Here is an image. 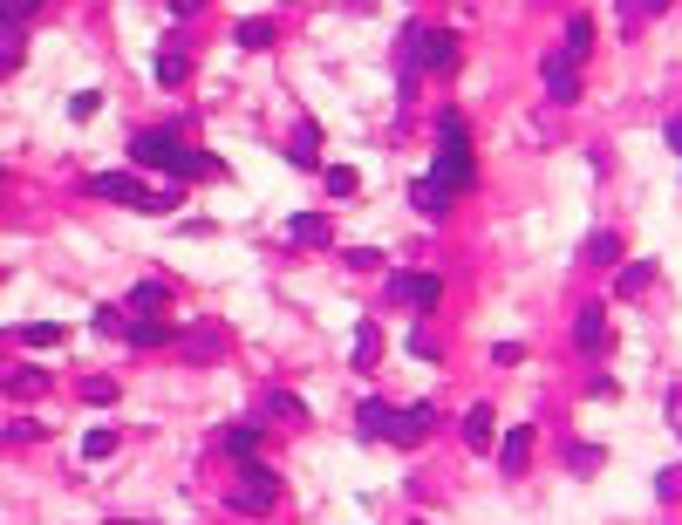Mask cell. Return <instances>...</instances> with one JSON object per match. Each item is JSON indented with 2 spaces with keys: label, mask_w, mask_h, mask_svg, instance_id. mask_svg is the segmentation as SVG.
<instances>
[{
  "label": "cell",
  "mask_w": 682,
  "mask_h": 525,
  "mask_svg": "<svg viewBox=\"0 0 682 525\" xmlns=\"http://www.w3.org/2000/svg\"><path fill=\"white\" fill-rule=\"evenodd\" d=\"M437 178L451 191H471L478 185V157H471V130H464V116L444 110L437 116Z\"/></svg>",
  "instance_id": "obj_1"
},
{
  "label": "cell",
  "mask_w": 682,
  "mask_h": 525,
  "mask_svg": "<svg viewBox=\"0 0 682 525\" xmlns=\"http://www.w3.org/2000/svg\"><path fill=\"white\" fill-rule=\"evenodd\" d=\"M226 505H232V512H246V519H260V512H273V505H280V478L266 471L260 457H246V464H239V485H232Z\"/></svg>",
  "instance_id": "obj_2"
},
{
  "label": "cell",
  "mask_w": 682,
  "mask_h": 525,
  "mask_svg": "<svg viewBox=\"0 0 682 525\" xmlns=\"http://www.w3.org/2000/svg\"><path fill=\"white\" fill-rule=\"evenodd\" d=\"M89 191H96V198H116V205H144V212H164V205H171L164 191H144L137 178H123V171H96Z\"/></svg>",
  "instance_id": "obj_3"
},
{
  "label": "cell",
  "mask_w": 682,
  "mask_h": 525,
  "mask_svg": "<svg viewBox=\"0 0 682 525\" xmlns=\"http://www.w3.org/2000/svg\"><path fill=\"white\" fill-rule=\"evenodd\" d=\"M539 82H546V96H560V103H573V96H580V55H567V48H553V55L539 62Z\"/></svg>",
  "instance_id": "obj_4"
},
{
  "label": "cell",
  "mask_w": 682,
  "mask_h": 525,
  "mask_svg": "<svg viewBox=\"0 0 682 525\" xmlns=\"http://www.w3.org/2000/svg\"><path fill=\"white\" fill-rule=\"evenodd\" d=\"M164 178H178V185H185V178H226V164H219V157H205V150H171V157H164Z\"/></svg>",
  "instance_id": "obj_5"
},
{
  "label": "cell",
  "mask_w": 682,
  "mask_h": 525,
  "mask_svg": "<svg viewBox=\"0 0 682 525\" xmlns=\"http://www.w3.org/2000/svg\"><path fill=\"white\" fill-rule=\"evenodd\" d=\"M389 287L410 300V307H437V294H444V280H437V273H396Z\"/></svg>",
  "instance_id": "obj_6"
},
{
  "label": "cell",
  "mask_w": 682,
  "mask_h": 525,
  "mask_svg": "<svg viewBox=\"0 0 682 525\" xmlns=\"http://www.w3.org/2000/svg\"><path fill=\"white\" fill-rule=\"evenodd\" d=\"M573 348H580V355H601V348H607V314H601V307H580V321H573Z\"/></svg>",
  "instance_id": "obj_7"
},
{
  "label": "cell",
  "mask_w": 682,
  "mask_h": 525,
  "mask_svg": "<svg viewBox=\"0 0 682 525\" xmlns=\"http://www.w3.org/2000/svg\"><path fill=\"white\" fill-rule=\"evenodd\" d=\"M451 198H457V191L444 185L437 171H430V178H417V212H423V219H444V212H451Z\"/></svg>",
  "instance_id": "obj_8"
},
{
  "label": "cell",
  "mask_w": 682,
  "mask_h": 525,
  "mask_svg": "<svg viewBox=\"0 0 682 525\" xmlns=\"http://www.w3.org/2000/svg\"><path fill=\"white\" fill-rule=\"evenodd\" d=\"M526 457H532V430L519 423V430H505V444H498V464H505V478H519V471H526Z\"/></svg>",
  "instance_id": "obj_9"
},
{
  "label": "cell",
  "mask_w": 682,
  "mask_h": 525,
  "mask_svg": "<svg viewBox=\"0 0 682 525\" xmlns=\"http://www.w3.org/2000/svg\"><path fill=\"white\" fill-rule=\"evenodd\" d=\"M492 403H471V410H464V444L471 450H492Z\"/></svg>",
  "instance_id": "obj_10"
},
{
  "label": "cell",
  "mask_w": 682,
  "mask_h": 525,
  "mask_svg": "<svg viewBox=\"0 0 682 525\" xmlns=\"http://www.w3.org/2000/svg\"><path fill=\"white\" fill-rule=\"evenodd\" d=\"M648 287H655V260H628L621 266V273H614V294H648Z\"/></svg>",
  "instance_id": "obj_11"
},
{
  "label": "cell",
  "mask_w": 682,
  "mask_h": 525,
  "mask_svg": "<svg viewBox=\"0 0 682 525\" xmlns=\"http://www.w3.org/2000/svg\"><path fill=\"white\" fill-rule=\"evenodd\" d=\"M130 150H137V164H157V171H164V157L178 150V137H171V130H144Z\"/></svg>",
  "instance_id": "obj_12"
},
{
  "label": "cell",
  "mask_w": 682,
  "mask_h": 525,
  "mask_svg": "<svg viewBox=\"0 0 682 525\" xmlns=\"http://www.w3.org/2000/svg\"><path fill=\"white\" fill-rule=\"evenodd\" d=\"M362 437H396V410H389L382 396H369V403H362Z\"/></svg>",
  "instance_id": "obj_13"
},
{
  "label": "cell",
  "mask_w": 682,
  "mask_h": 525,
  "mask_svg": "<svg viewBox=\"0 0 682 525\" xmlns=\"http://www.w3.org/2000/svg\"><path fill=\"white\" fill-rule=\"evenodd\" d=\"M376 362H382V328L362 321V328H355V369H376Z\"/></svg>",
  "instance_id": "obj_14"
},
{
  "label": "cell",
  "mask_w": 682,
  "mask_h": 525,
  "mask_svg": "<svg viewBox=\"0 0 682 525\" xmlns=\"http://www.w3.org/2000/svg\"><path fill=\"white\" fill-rule=\"evenodd\" d=\"M614 14H621V28L635 35V28H642L648 14H669V0H614Z\"/></svg>",
  "instance_id": "obj_15"
},
{
  "label": "cell",
  "mask_w": 682,
  "mask_h": 525,
  "mask_svg": "<svg viewBox=\"0 0 682 525\" xmlns=\"http://www.w3.org/2000/svg\"><path fill=\"white\" fill-rule=\"evenodd\" d=\"M287 157H294V164H314V157H321V130H314V123H294V137H287Z\"/></svg>",
  "instance_id": "obj_16"
},
{
  "label": "cell",
  "mask_w": 682,
  "mask_h": 525,
  "mask_svg": "<svg viewBox=\"0 0 682 525\" xmlns=\"http://www.w3.org/2000/svg\"><path fill=\"white\" fill-rule=\"evenodd\" d=\"M287 239H301V246H321V239H328V219H321V212H294V219H287Z\"/></svg>",
  "instance_id": "obj_17"
},
{
  "label": "cell",
  "mask_w": 682,
  "mask_h": 525,
  "mask_svg": "<svg viewBox=\"0 0 682 525\" xmlns=\"http://www.w3.org/2000/svg\"><path fill=\"white\" fill-rule=\"evenodd\" d=\"M157 89H178V82H185V75H191V62H185V55H178V48H164V55H157Z\"/></svg>",
  "instance_id": "obj_18"
},
{
  "label": "cell",
  "mask_w": 682,
  "mask_h": 525,
  "mask_svg": "<svg viewBox=\"0 0 682 525\" xmlns=\"http://www.w3.org/2000/svg\"><path fill=\"white\" fill-rule=\"evenodd\" d=\"M164 300H171V287L164 280H144V287H130V314H157Z\"/></svg>",
  "instance_id": "obj_19"
},
{
  "label": "cell",
  "mask_w": 682,
  "mask_h": 525,
  "mask_svg": "<svg viewBox=\"0 0 682 525\" xmlns=\"http://www.w3.org/2000/svg\"><path fill=\"white\" fill-rule=\"evenodd\" d=\"M219 444H226V457H232V464H246V457H253V450H260V430H253V423H246V430H226V437H219Z\"/></svg>",
  "instance_id": "obj_20"
},
{
  "label": "cell",
  "mask_w": 682,
  "mask_h": 525,
  "mask_svg": "<svg viewBox=\"0 0 682 525\" xmlns=\"http://www.w3.org/2000/svg\"><path fill=\"white\" fill-rule=\"evenodd\" d=\"M587 48H594V21H587V14H567V55L587 62Z\"/></svg>",
  "instance_id": "obj_21"
},
{
  "label": "cell",
  "mask_w": 682,
  "mask_h": 525,
  "mask_svg": "<svg viewBox=\"0 0 682 525\" xmlns=\"http://www.w3.org/2000/svg\"><path fill=\"white\" fill-rule=\"evenodd\" d=\"M587 260L614 266V260H621V232H594V239H587Z\"/></svg>",
  "instance_id": "obj_22"
},
{
  "label": "cell",
  "mask_w": 682,
  "mask_h": 525,
  "mask_svg": "<svg viewBox=\"0 0 682 525\" xmlns=\"http://www.w3.org/2000/svg\"><path fill=\"white\" fill-rule=\"evenodd\" d=\"M321 185H328V198H355V185H362V178H355L348 164H328V171H321Z\"/></svg>",
  "instance_id": "obj_23"
},
{
  "label": "cell",
  "mask_w": 682,
  "mask_h": 525,
  "mask_svg": "<svg viewBox=\"0 0 682 525\" xmlns=\"http://www.w3.org/2000/svg\"><path fill=\"white\" fill-rule=\"evenodd\" d=\"M219 355H226L219 328H198V335H191V362H219Z\"/></svg>",
  "instance_id": "obj_24"
},
{
  "label": "cell",
  "mask_w": 682,
  "mask_h": 525,
  "mask_svg": "<svg viewBox=\"0 0 682 525\" xmlns=\"http://www.w3.org/2000/svg\"><path fill=\"white\" fill-rule=\"evenodd\" d=\"M130 341H137V348H164V341H171V335L157 328L151 314H137V321H130Z\"/></svg>",
  "instance_id": "obj_25"
},
{
  "label": "cell",
  "mask_w": 682,
  "mask_h": 525,
  "mask_svg": "<svg viewBox=\"0 0 682 525\" xmlns=\"http://www.w3.org/2000/svg\"><path fill=\"white\" fill-rule=\"evenodd\" d=\"M423 430H430V410H410V416H396V444H417Z\"/></svg>",
  "instance_id": "obj_26"
},
{
  "label": "cell",
  "mask_w": 682,
  "mask_h": 525,
  "mask_svg": "<svg viewBox=\"0 0 682 525\" xmlns=\"http://www.w3.org/2000/svg\"><path fill=\"white\" fill-rule=\"evenodd\" d=\"M110 450H116V437H110V430H89V437H82V457H89V464H103Z\"/></svg>",
  "instance_id": "obj_27"
},
{
  "label": "cell",
  "mask_w": 682,
  "mask_h": 525,
  "mask_svg": "<svg viewBox=\"0 0 682 525\" xmlns=\"http://www.w3.org/2000/svg\"><path fill=\"white\" fill-rule=\"evenodd\" d=\"M35 7H41V0H0V14H7V28H21V21H28Z\"/></svg>",
  "instance_id": "obj_28"
},
{
  "label": "cell",
  "mask_w": 682,
  "mask_h": 525,
  "mask_svg": "<svg viewBox=\"0 0 682 525\" xmlns=\"http://www.w3.org/2000/svg\"><path fill=\"white\" fill-rule=\"evenodd\" d=\"M266 41H273L266 21H246V28H239V48H266Z\"/></svg>",
  "instance_id": "obj_29"
},
{
  "label": "cell",
  "mask_w": 682,
  "mask_h": 525,
  "mask_svg": "<svg viewBox=\"0 0 682 525\" xmlns=\"http://www.w3.org/2000/svg\"><path fill=\"white\" fill-rule=\"evenodd\" d=\"M21 341H28V348H55L62 328H48V321H41V328H21Z\"/></svg>",
  "instance_id": "obj_30"
},
{
  "label": "cell",
  "mask_w": 682,
  "mask_h": 525,
  "mask_svg": "<svg viewBox=\"0 0 682 525\" xmlns=\"http://www.w3.org/2000/svg\"><path fill=\"white\" fill-rule=\"evenodd\" d=\"M266 403H273V410H280V416H307V403H301V396H287V389H273Z\"/></svg>",
  "instance_id": "obj_31"
},
{
  "label": "cell",
  "mask_w": 682,
  "mask_h": 525,
  "mask_svg": "<svg viewBox=\"0 0 682 525\" xmlns=\"http://www.w3.org/2000/svg\"><path fill=\"white\" fill-rule=\"evenodd\" d=\"M519 355H526V348H519V341H492V362H498V369H512V362H519Z\"/></svg>",
  "instance_id": "obj_32"
},
{
  "label": "cell",
  "mask_w": 682,
  "mask_h": 525,
  "mask_svg": "<svg viewBox=\"0 0 682 525\" xmlns=\"http://www.w3.org/2000/svg\"><path fill=\"white\" fill-rule=\"evenodd\" d=\"M82 396H89V403H96V410H103V403H116V382H103V375H96V382H89V389H82Z\"/></svg>",
  "instance_id": "obj_33"
},
{
  "label": "cell",
  "mask_w": 682,
  "mask_h": 525,
  "mask_svg": "<svg viewBox=\"0 0 682 525\" xmlns=\"http://www.w3.org/2000/svg\"><path fill=\"white\" fill-rule=\"evenodd\" d=\"M662 137H669V150L682 157V116H669V123H662Z\"/></svg>",
  "instance_id": "obj_34"
},
{
  "label": "cell",
  "mask_w": 682,
  "mask_h": 525,
  "mask_svg": "<svg viewBox=\"0 0 682 525\" xmlns=\"http://www.w3.org/2000/svg\"><path fill=\"white\" fill-rule=\"evenodd\" d=\"M662 498H682V471H662Z\"/></svg>",
  "instance_id": "obj_35"
},
{
  "label": "cell",
  "mask_w": 682,
  "mask_h": 525,
  "mask_svg": "<svg viewBox=\"0 0 682 525\" xmlns=\"http://www.w3.org/2000/svg\"><path fill=\"white\" fill-rule=\"evenodd\" d=\"M669 423H676V437H682V389H669Z\"/></svg>",
  "instance_id": "obj_36"
},
{
  "label": "cell",
  "mask_w": 682,
  "mask_h": 525,
  "mask_svg": "<svg viewBox=\"0 0 682 525\" xmlns=\"http://www.w3.org/2000/svg\"><path fill=\"white\" fill-rule=\"evenodd\" d=\"M198 7H205V0H171V14H178V21H191Z\"/></svg>",
  "instance_id": "obj_37"
}]
</instances>
